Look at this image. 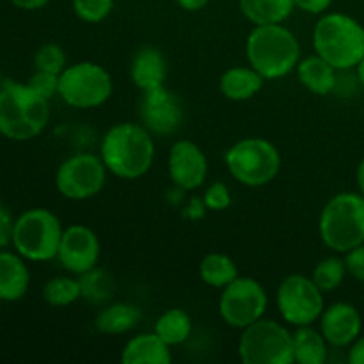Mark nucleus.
<instances>
[{"mask_svg":"<svg viewBox=\"0 0 364 364\" xmlns=\"http://www.w3.org/2000/svg\"><path fill=\"white\" fill-rule=\"evenodd\" d=\"M63 224L48 208H31L14 219L11 245L27 262L43 263L57 258Z\"/></svg>","mask_w":364,"mask_h":364,"instance_id":"nucleus-6","label":"nucleus"},{"mask_svg":"<svg viewBox=\"0 0 364 364\" xmlns=\"http://www.w3.org/2000/svg\"><path fill=\"white\" fill-rule=\"evenodd\" d=\"M31 287V270L27 259L16 251H0V301L18 302Z\"/></svg>","mask_w":364,"mask_h":364,"instance_id":"nucleus-18","label":"nucleus"},{"mask_svg":"<svg viewBox=\"0 0 364 364\" xmlns=\"http://www.w3.org/2000/svg\"><path fill=\"white\" fill-rule=\"evenodd\" d=\"M347 359L350 364H364V334L350 345Z\"/></svg>","mask_w":364,"mask_h":364,"instance_id":"nucleus-37","label":"nucleus"},{"mask_svg":"<svg viewBox=\"0 0 364 364\" xmlns=\"http://www.w3.org/2000/svg\"><path fill=\"white\" fill-rule=\"evenodd\" d=\"M14 7L18 9H23V11H38L43 9L50 0H9Z\"/></svg>","mask_w":364,"mask_h":364,"instance_id":"nucleus-38","label":"nucleus"},{"mask_svg":"<svg viewBox=\"0 0 364 364\" xmlns=\"http://www.w3.org/2000/svg\"><path fill=\"white\" fill-rule=\"evenodd\" d=\"M43 301L52 308H68L80 299V284L78 277L55 276L48 279L43 287Z\"/></svg>","mask_w":364,"mask_h":364,"instance_id":"nucleus-28","label":"nucleus"},{"mask_svg":"<svg viewBox=\"0 0 364 364\" xmlns=\"http://www.w3.org/2000/svg\"><path fill=\"white\" fill-rule=\"evenodd\" d=\"M347 274L345 259L338 258V256H329V258L318 262V265L313 270L311 279L315 281V284L323 294H329V291H334L341 287Z\"/></svg>","mask_w":364,"mask_h":364,"instance_id":"nucleus-29","label":"nucleus"},{"mask_svg":"<svg viewBox=\"0 0 364 364\" xmlns=\"http://www.w3.org/2000/svg\"><path fill=\"white\" fill-rule=\"evenodd\" d=\"M178 6L183 11H188V13H196V11L205 9L210 4V0H176Z\"/></svg>","mask_w":364,"mask_h":364,"instance_id":"nucleus-39","label":"nucleus"},{"mask_svg":"<svg viewBox=\"0 0 364 364\" xmlns=\"http://www.w3.org/2000/svg\"><path fill=\"white\" fill-rule=\"evenodd\" d=\"M294 338V363L299 364H323L327 359V341L320 329L313 326L295 327Z\"/></svg>","mask_w":364,"mask_h":364,"instance_id":"nucleus-24","label":"nucleus"},{"mask_svg":"<svg viewBox=\"0 0 364 364\" xmlns=\"http://www.w3.org/2000/svg\"><path fill=\"white\" fill-rule=\"evenodd\" d=\"M295 9L302 11L306 14H323L334 0H294Z\"/></svg>","mask_w":364,"mask_h":364,"instance_id":"nucleus-36","label":"nucleus"},{"mask_svg":"<svg viewBox=\"0 0 364 364\" xmlns=\"http://www.w3.org/2000/svg\"><path fill=\"white\" fill-rule=\"evenodd\" d=\"M315 53L338 71L354 70L364 57V27L345 13H323L313 28Z\"/></svg>","mask_w":364,"mask_h":364,"instance_id":"nucleus-4","label":"nucleus"},{"mask_svg":"<svg viewBox=\"0 0 364 364\" xmlns=\"http://www.w3.org/2000/svg\"><path fill=\"white\" fill-rule=\"evenodd\" d=\"M71 6L84 23H102L112 13L114 0H71Z\"/></svg>","mask_w":364,"mask_h":364,"instance_id":"nucleus-31","label":"nucleus"},{"mask_svg":"<svg viewBox=\"0 0 364 364\" xmlns=\"http://www.w3.org/2000/svg\"><path fill=\"white\" fill-rule=\"evenodd\" d=\"M100 156L107 171L121 180L144 176L155 160L153 134L139 123H117L105 132Z\"/></svg>","mask_w":364,"mask_h":364,"instance_id":"nucleus-1","label":"nucleus"},{"mask_svg":"<svg viewBox=\"0 0 364 364\" xmlns=\"http://www.w3.org/2000/svg\"><path fill=\"white\" fill-rule=\"evenodd\" d=\"M323 295L326 294L316 287L311 277L304 274H290L277 287V311L288 326H313V322H318L326 309Z\"/></svg>","mask_w":364,"mask_h":364,"instance_id":"nucleus-10","label":"nucleus"},{"mask_svg":"<svg viewBox=\"0 0 364 364\" xmlns=\"http://www.w3.org/2000/svg\"><path fill=\"white\" fill-rule=\"evenodd\" d=\"M238 355L244 364H294V338L283 323L263 316L242 329Z\"/></svg>","mask_w":364,"mask_h":364,"instance_id":"nucleus-9","label":"nucleus"},{"mask_svg":"<svg viewBox=\"0 0 364 364\" xmlns=\"http://www.w3.org/2000/svg\"><path fill=\"white\" fill-rule=\"evenodd\" d=\"M320 333L331 347H350L363 329V318L358 308L350 302H334L327 306L318 318Z\"/></svg>","mask_w":364,"mask_h":364,"instance_id":"nucleus-16","label":"nucleus"},{"mask_svg":"<svg viewBox=\"0 0 364 364\" xmlns=\"http://www.w3.org/2000/svg\"><path fill=\"white\" fill-rule=\"evenodd\" d=\"M355 180H358V188L359 192L364 196V159L361 160V164L358 166V174H355Z\"/></svg>","mask_w":364,"mask_h":364,"instance_id":"nucleus-40","label":"nucleus"},{"mask_svg":"<svg viewBox=\"0 0 364 364\" xmlns=\"http://www.w3.org/2000/svg\"><path fill=\"white\" fill-rule=\"evenodd\" d=\"M50 121V100L25 82L7 78L0 89V135L14 142L32 141Z\"/></svg>","mask_w":364,"mask_h":364,"instance_id":"nucleus-2","label":"nucleus"},{"mask_svg":"<svg viewBox=\"0 0 364 364\" xmlns=\"http://www.w3.org/2000/svg\"><path fill=\"white\" fill-rule=\"evenodd\" d=\"M78 284H80V299L87 301L89 304L105 306L112 302L114 291H116V281L109 270L96 265L95 269L80 274Z\"/></svg>","mask_w":364,"mask_h":364,"instance_id":"nucleus-25","label":"nucleus"},{"mask_svg":"<svg viewBox=\"0 0 364 364\" xmlns=\"http://www.w3.org/2000/svg\"><path fill=\"white\" fill-rule=\"evenodd\" d=\"M240 13L252 25L284 23L294 13V0H238Z\"/></svg>","mask_w":364,"mask_h":364,"instance_id":"nucleus-23","label":"nucleus"},{"mask_svg":"<svg viewBox=\"0 0 364 364\" xmlns=\"http://www.w3.org/2000/svg\"><path fill=\"white\" fill-rule=\"evenodd\" d=\"M13 226L14 217L11 215L9 208H7L4 203H0V251L11 244V238H13Z\"/></svg>","mask_w":364,"mask_h":364,"instance_id":"nucleus-35","label":"nucleus"},{"mask_svg":"<svg viewBox=\"0 0 364 364\" xmlns=\"http://www.w3.org/2000/svg\"><path fill=\"white\" fill-rule=\"evenodd\" d=\"M167 59L155 46H141L130 63V78L141 92L166 85Z\"/></svg>","mask_w":364,"mask_h":364,"instance_id":"nucleus-17","label":"nucleus"},{"mask_svg":"<svg viewBox=\"0 0 364 364\" xmlns=\"http://www.w3.org/2000/svg\"><path fill=\"white\" fill-rule=\"evenodd\" d=\"M318 233L326 247L347 255L364 244V196L361 192H340L322 208Z\"/></svg>","mask_w":364,"mask_h":364,"instance_id":"nucleus-5","label":"nucleus"},{"mask_svg":"<svg viewBox=\"0 0 364 364\" xmlns=\"http://www.w3.org/2000/svg\"><path fill=\"white\" fill-rule=\"evenodd\" d=\"M265 78L252 66H233L219 78V91L230 102H247L265 85Z\"/></svg>","mask_w":364,"mask_h":364,"instance_id":"nucleus-21","label":"nucleus"},{"mask_svg":"<svg viewBox=\"0 0 364 364\" xmlns=\"http://www.w3.org/2000/svg\"><path fill=\"white\" fill-rule=\"evenodd\" d=\"M155 333L171 348L185 343L192 334V318L185 309L171 308L164 311L155 322Z\"/></svg>","mask_w":364,"mask_h":364,"instance_id":"nucleus-27","label":"nucleus"},{"mask_svg":"<svg viewBox=\"0 0 364 364\" xmlns=\"http://www.w3.org/2000/svg\"><path fill=\"white\" fill-rule=\"evenodd\" d=\"M68 66L66 52L63 46L55 43H46L41 45L34 53V68L41 71H50V73L60 75Z\"/></svg>","mask_w":364,"mask_h":364,"instance_id":"nucleus-30","label":"nucleus"},{"mask_svg":"<svg viewBox=\"0 0 364 364\" xmlns=\"http://www.w3.org/2000/svg\"><path fill=\"white\" fill-rule=\"evenodd\" d=\"M347 272L359 283H364V244L358 245L345 255Z\"/></svg>","mask_w":364,"mask_h":364,"instance_id":"nucleus-34","label":"nucleus"},{"mask_svg":"<svg viewBox=\"0 0 364 364\" xmlns=\"http://www.w3.org/2000/svg\"><path fill=\"white\" fill-rule=\"evenodd\" d=\"M167 173L178 191H198L208 176V159L196 142L180 139L171 146Z\"/></svg>","mask_w":364,"mask_h":364,"instance_id":"nucleus-15","label":"nucleus"},{"mask_svg":"<svg viewBox=\"0 0 364 364\" xmlns=\"http://www.w3.org/2000/svg\"><path fill=\"white\" fill-rule=\"evenodd\" d=\"M240 276L238 267L233 258L224 252H210L199 263V277L208 287L223 290Z\"/></svg>","mask_w":364,"mask_h":364,"instance_id":"nucleus-26","label":"nucleus"},{"mask_svg":"<svg viewBox=\"0 0 364 364\" xmlns=\"http://www.w3.org/2000/svg\"><path fill=\"white\" fill-rule=\"evenodd\" d=\"M107 173L109 171L100 155L87 151L75 153L57 167L55 187L59 194L70 201H85L103 191Z\"/></svg>","mask_w":364,"mask_h":364,"instance_id":"nucleus-12","label":"nucleus"},{"mask_svg":"<svg viewBox=\"0 0 364 364\" xmlns=\"http://www.w3.org/2000/svg\"><path fill=\"white\" fill-rule=\"evenodd\" d=\"M139 116L142 124L153 135L169 137L178 134L185 123V107L180 96L162 87L144 91L139 102Z\"/></svg>","mask_w":364,"mask_h":364,"instance_id":"nucleus-13","label":"nucleus"},{"mask_svg":"<svg viewBox=\"0 0 364 364\" xmlns=\"http://www.w3.org/2000/svg\"><path fill=\"white\" fill-rule=\"evenodd\" d=\"M112 75L102 64L82 60L59 75V96L71 109H96L112 96Z\"/></svg>","mask_w":364,"mask_h":364,"instance_id":"nucleus-8","label":"nucleus"},{"mask_svg":"<svg viewBox=\"0 0 364 364\" xmlns=\"http://www.w3.org/2000/svg\"><path fill=\"white\" fill-rule=\"evenodd\" d=\"M245 57L265 80H277L297 68L301 43L283 23L255 25L245 41Z\"/></svg>","mask_w":364,"mask_h":364,"instance_id":"nucleus-3","label":"nucleus"},{"mask_svg":"<svg viewBox=\"0 0 364 364\" xmlns=\"http://www.w3.org/2000/svg\"><path fill=\"white\" fill-rule=\"evenodd\" d=\"M142 311L137 304L132 302H109L98 311L95 318V327L102 334L119 336L130 333L139 326Z\"/></svg>","mask_w":364,"mask_h":364,"instance_id":"nucleus-22","label":"nucleus"},{"mask_svg":"<svg viewBox=\"0 0 364 364\" xmlns=\"http://www.w3.org/2000/svg\"><path fill=\"white\" fill-rule=\"evenodd\" d=\"M27 84L34 89L36 92H39L45 98L52 100L53 96H57L59 92V75L50 73V71H41L36 70L31 75V78L27 80Z\"/></svg>","mask_w":364,"mask_h":364,"instance_id":"nucleus-33","label":"nucleus"},{"mask_svg":"<svg viewBox=\"0 0 364 364\" xmlns=\"http://www.w3.org/2000/svg\"><path fill=\"white\" fill-rule=\"evenodd\" d=\"M269 308V295L258 279L238 276L223 288L219 297V316L233 329H245L263 318Z\"/></svg>","mask_w":364,"mask_h":364,"instance_id":"nucleus-11","label":"nucleus"},{"mask_svg":"<svg viewBox=\"0 0 364 364\" xmlns=\"http://www.w3.org/2000/svg\"><path fill=\"white\" fill-rule=\"evenodd\" d=\"M6 80H7V78H4L2 73H0V89H2V85L6 84Z\"/></svg>","mask_w":364,"mask_h":364,"instance_id":"nucleus-42","label":"nucleus"},{"mask_svg":"<svg viewBox=\"0 0 364 364\" xmlns=\"http://www.w3.org/2000/svg\"><path fill=\"white\" fill-rule=\"evenodd\" d=\"M295 71H297V78L302 87L308 89L311 95L327 96L338 85V70L318 53L299 60Z\"/></svg>","mask_w":364,"mask_h":364,"instance_id":"nucleus-20","label":"nucleus"},{"mask_svg":"<svg viewBox=\"0 0 364 364\" xmlns=\"http://www.w3.org/2000/svg\"><path fill=\"white\" fill-rule=\"evenodd\" d=\"M100 255H102V244L98 235L91 228L84 224H73L64 230L57 259L66 272L80 276L95 269L100 262Z\"/></svg>","mask_w":364,"mask_h":364,"instance_id":"nucleus-14","label":"nucleus"},{"mask_svg":"<svg viewBox=\"0 0 364 364\" xmlns=\"http://www.w3.org/2000/svg\"><path fill=\"white\" fill-rule=\"evenodd\" d=\"M355 73H358L359 84H361L363 87H364V57L361 59V63H359L358 66H355Z\"/></svg>","mask_w":364,"mask_h":364,"instance_id":"nucleus-41","label":"nucleus"},{"mask_svg":"<svg viewBox=\"0 0 364 364\" xmlns=\"http://www.w3.org/2000/svg\"><path fill=\"white\" fill-rule=\"evenodd\" d=\"M228 173L244 187H265L281 171V153L269 139L245 137L224 155Z\"/></svg>","mask_w":364,"mask_h":364,"instance_id":"nucleus-7","label":"nucleus"},{"mask_svg":"<svg viewBox=\"0 0 364 364\" xmlns=\"http://www.w3.org/2000/svg\"><path fill=\"white\" fill-rule=\"evenodd\" d=\"M173 361L171 347L159 334L141 333L130 338L121 350L123 364H169Z\"/></svg>","mask_w":364,"mask_h":364,"instance_id":"nucleus-19","label":"nucleus"},{"mask_svg":"<svg viewBox=\"0 0 364 364\" xmlns=\"http://www.w3.org/2000/svg\"><path fill=\"white\" fill-rule=\"evenodd\" d=\"M203 203H205L206 210H212V212H224V210L230 208L231 194L228 185L223 183V181H213L206 188L205 196H203Z\"/></svg>","mask_w":364,"mask_h":364,"instance_id":"nucleus-32","label":"nucleus"}]
</instances>
